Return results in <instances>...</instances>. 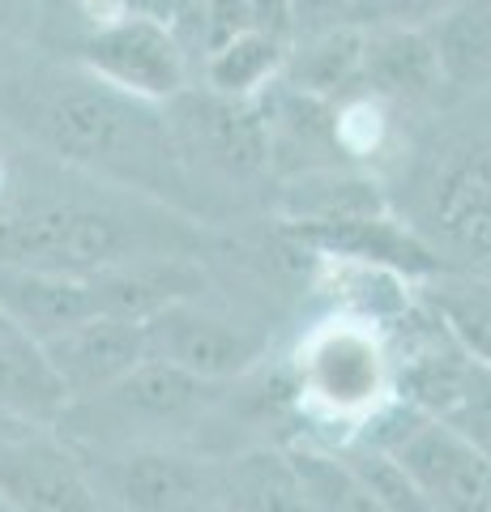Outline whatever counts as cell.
Wrapping results in <instances>:
<instances>
[{
	"label": "cell",
	"instance_id": "cell-7",
	"mask_svg": "<svg viewBox=\"0 0 491 512\" xmlns=\"http://www.w3.org/2000/svg\"><path fill=\"white\" fill-rule=\"evenodd\" d=\"M355 440L398 457L432 512H491V461L402 397H393Z\"/></svg>",
	"mask_w": 491,
	"mask_h": 512
},
{
	"label": "cell",
	"instance_id": "cell-6",
	"mask_svg": "<svg viewBox=\"0 0 491 512\" xmlns=\"http://www.w3.org/2000/svg\"><path fill=\"white\" fill-rule=\"evenodd\" d=\"M103 508L116 512H223V461L180 444L73 448Z\"/></svg>",
	"mask_w": 491,
	"mask_h": 512
},
{
	"label": "cell",
	"instance_id": "cell-28",
	"mask_svg": "<svg viewBox=\"0 0 491 512\" xmlns=\"http://www.w3.org/2000/svg\"><path fill=\"white\" fill-rule=\"evenodd\" d=\"M13 333H22V329L13 325V320H9L5 312H0V342H5V338H13Z\"/></svg>",
	"mask_w": 491,
	"mask_h": 512
},
{
	"label": "cell",
	"instance_id": "cell-26",
	"mask_svg": "<svg viewBox=\"0 0 491 512\" xmlns=\"http://www.w3.org/2000/svg\"><path fill=\"white\" fill-rule=\"evenodd\" d=\"M73 13L90 35V30H99L107 22H120L124 13H133V0H73Z\"/></svg>",
	"mask_w": 491,
	"mask_h": 512
},
{
	"label": "cell",
	"instance_id": "cell-25",
	"mask_svg": "<svg viewBox=\"0 0 491 512\" xmlns=\"http://www.w3.org/2000/svg\"><path fill=\"white\" fill-rule=\"evenodd\" d=\"M43 5L39 0H0V43H30L39 35Z\"/></svg>",
	"mask_w": 491,
	"mask_h": 512
},
{
	"label": "cell",
	"instance_id": "cell-27",
	"mask_svg": "<svg viewBox=\"0 0 491 512\" xmlns=\"http://www.w3.org/2000/svg\"><path fill=\"white\" fill-rule=\"evenodd\" d=\"M193 5H197V0H133V9H137V13H150V18L171 22V26H176Z\"/></svg>",
	"mask_w": 491,
	"mask_h": 512
},
{
	"label": "cell",
	"instance_id": "cell-30",
	"mask_svg": "<svg viewBox=\"0 0 491 512\" xmlns=\"http://www.w3.org/2000/svg\"><path fill=\"white\" fill-rule=\"evenodd\" d=\"M479 274H487V278H491V265H487V269H479Z\"/></svg>",
	"mask_w": 491,
	"mask_h": 512
},
{
	"label": "cell",
	"instance_id": "cell-2",
	"mask_svg": "<svg viewBox=\"0 0 491 512\" xmlns=\"http://www.w3.org/2000/svg\"><path fill=\"white\" fill-rule=\"evenodd\" d=\"M406 154L393 210L445 269L491 265V124L445 128Z\"/></svg>",
	"mask_w": 491,
	"mask_h": 512
},
{
	"label": "cell",
	"instance_id": "cell-8",
	"mask_svg": "<svg viewBox=\"0 0 491 512\" xmlns=\"http://www.w3.org/2000/svg\"><path fill=\"white\" fill-rule=\"evenodd\" d=\"M141 333H146L150 359L171 363L210 384L244 380L269 350V338L257 325H248V320L210 303L205 291L163 303L158 312L141 320Z\"/></svg>",
	"mask_w": 491,
	"mask_h": 512
},
{
	"label": "cell",
	"instance_id": "cell-11",
	"mask_svg": "<svg viewBox=\"0 0 491 512\" xmlns=\"http://www.w3.org/2000/svg\"><path fill=\"white\" fill-rule=\"evenodd\" d=\"M43 355L52 363L56 380L65 384L69 406L112 389L133 367L146 359V333L133 316H90L82 325H69L43 338Z\"/></svg>",
	"mask_w": 491,
	"mask_h": 512
},
{
	"label": "cell",
	"instance_id": "cell-5",
	"mask_svg": "<svg viewBox=\"0 0 491 512\" xmlns=\"http://www.w3.org/2000/svg\"><path fill=\"white\" fill-rule=\"evenodd\" d=\"M163 111H167V128H171V141H176L188 192H197L201 180H223L227 188H240V192L257 188L265 180L274 184L257 99H223V94L205 86H188Z\"/></svg>",
	"mask_w": 491,
	"mask_h": 512
},
{
	"label": "cell",
	"instance_id": "cell-22",
	"mask_svg": "<svg viewBox=\"0 0 491 512\" xmlns=\"http://www.w3.org/2000/svg\"><path fill=\"white\" fill-rule=\"evenodd\" d=\"M436 419L445 423L449 431H457L470 448H479V453L491 461V367L470 359L462 384H457V393L449 397V406L440 410Z\"/></svg>",
	"mask_w": 491,
	"mask_h": 512
},
{
	"label": "cell",
	"instance_id": "cell-9",
	"mask_svg": "<svg viewBox=\"0 0 491 512\" xmlns=\"http://www.w3.org/2000/svg\"><path fill=\"white\" fill-rule=\"evenodd\" d=\"M73 64L94 82L154 107H167L176 94L193 86V60H188L176 26L137 9L124 13L120 22L90 30L77 43Z\"/></svg>",
	"mask_w": 491,
	"mask_h": 512
},
{
	"label": "cell",
	"instance_id": "cell-10",
	"mask_svg": "<svg viewBox=\"0 0 491 512\" xmlns=\"http://www.w3.org/2000/svg\"><path fill=\"white\" fill-rule=\"evenodd\" d=\"M0 500L13 512H103L82 457L56 427H0Z\"/></svg>",
	"mask_w": 491,
	"mask_h": 512
},
{
	"label": "cell",
	"instance_id": "cell-18",
	"mask_svg": "<svg viewBox=\"0 0 491 512\" xmlns=\"http://www.w3.org/2000/svg\"><path fill=\"white\" fill-rule=\"evenodd\" d=\"M419 299L474 363L491 367V278L479 269H440L419 282Z\"/></svg>",
	"mask_w": 491,
	"mask_h": 512
},
{
	"label": "cell",
	"instance_id": "cell-29",
	"mask_svg": "<svg viewBox=\"0 0 491 512\" xmlns=\"http://www.w3.org/2000/svg\"><path fill=\"white\" fill-rule=\"evenodd\" d=\"M0 512H13V508H9V504H5V500H0Z\"/></svg>",
	"mask_w": 491,
	"mask_h": 512
},
{
	"label": "cell",
	"instance_id": "cell-24",
	"mask_svg": "<svg viewBox=\"0 0 491 512\" xmlns=\"http://www.w3.org/2000/svg\"><path fill=\"white\" fill-rule=\"evenodd\" d=\"M287 13H291L295 39H304V35H321V30L346 26L355 13V0H287Z\"/></svg>",
	"mask_w": 491,
	"mask_h": 512
},
{
	"label": "cell",
	"instance_id": "cell-1",
	"mask_svg": "<svg viewBox=\"0 0 491 512\" xmlns=\"http://www.w3.org/2000/svg\"><path fill=\"white\" fill-rule=\"evenodd\" d=\"M13 116V128L65 167L188 214V180L163 107L129 99L73 64L35 77L18 94Z\"/></svg>",
	"mask_w": 491,
	"mask_h": 512
},
{
	"label": "cell",
	"instance_id": "cell-23",
	"mask_svg": "<svg viewBox=\"0 0 491 512\" xmlns=\"http://www.w3.org/2000/svg\"><path fill=\"white\" fill-rule=\"evenodd\" d=\"M449 0H355L351 22L363 30H380V26H427L440 18Z\"/></svg>",
	"mask_w": 491,
	"mask_h": 512
},
{
	"label": "cell",
	"instance_id": "cell-17",
	"mask_svg": "<svg viewBox=\"0 0 491 512\" xmlns=\"http://www.w3.org/2000/svg\"><path fill=\"white\" fill-rule=\"evenodd\" d=\"M359 77H363V26L346 22L334 30H321V35L295 39L278 82L304 90L312 99L338 103L359 90Z\"/></svg>",
	"mask_w": 491,
	"mask_h": 512
},
{
	"label": "cell",
	"instance_id": "cell-3",
	"mask_svg": "<svg viewBox=\"0 0 491 512\" xmlns=\"http://www.w3.org/2000/svg\"><path fill=\"white\" fill-rule=\"evenodd\" d=\"M291 389L312 423L342 427L338 444L355 440L398 397L389 329L346 312H329L312 329H304L295 346Z\"/></svg>",
	"mask_w": 491,
	"mask_h": 512
},
{
	"label": "cell",
	"instance_id": "cell-13",
	"mask_svg": "<svg viewBox=\"0 0 491 512\" xmlns=\"http://www.w3.org/2000/svg\"><path fill=\"white\" fill-rule=\"evenodd\" d=\"M261 120H265V146H269V175L274 184L299 180L312 171L346 167L338 137H334V103L312 99L287 82H274L261 94Z\"/></svg>",
	"mask_w": 491,
	"mask_h": 512
},
{
	"label": "cell",
	"instance_id": "cell-14",
	"mask_svg": "<svg viewBox=\"0 0 491 512\" xmlns=\"http://www.w3.org/2000/svg\"><path fill=\"white\" fill-rule=\"evenodd\" d=\"M423 30L440 60L449 103L491 94V0H449Z\"/></svg>",
	"mask_w": 491,
	"mask_h": 512
},
{
	"label": "cell",
	"instance_id": "cell-4",
	"mask_svg": "<svg viewBox=\"0 0 491 512\" xmlns=\"http://www.w3.org/2000/svg\"><path fill=\"white\" fill-rule=\"evenodd\" d=\"M227 384H210L171 363L141 359L112 389L73 402L56 431L73 448H129V444H180L223 406Z\"/></svg>",
	"mask_w": 491,
	"mask_h": 512
},
{
	"label": "cell",
	"instance_id": "cell-19",
	"mask_svg": "<svg viewBox=\"0 0 491 512\" xmlns=\"http://www.w3.org/2000/svg\"><path fill=\"white\" fill-rule=\"evenodd\" d=\"M287 52V39L269 35V30H244V35H235L231 43L197 60V86L223 94V99H261L282 77Z\"/></svg>",
	"mask_w": 491,
	"mask_h": 512
},
{
	"label": "cell",
	"instance_id": "cell-12",
	"mask_svg": "<svg viewBox=\"0 0 491 512\" xmlns=\"http://www.w3.org/2000/svg\"><path fill=\"white\" fill-rule=\"evenodd\" d=\"M359 90L376 94L398 116H419L449 103L440 60L423 26H380L363 30V77Z\"/></svg>",
	"mask_w": 491,
	"mask_h": 512
},
{
	"label": "cell",
	"instance_id": "cell-15",
	"mask_svg": "<svg viewBox=\"0 0 491 512\" xmlns=\"http://www.w3.org/2000/svg\"><path fill=\"white\" fill-rule=\"evenodd\" d=\"M69 410V393L56 380L43 346L26 333L0 342V423L56 427Z\"/></svg>",
	"mask_w": 491,
	"mask_h": 512
},
{
	"label": "cell",
	"instance_id": "cell-20",
	"mask_svg": "<svg viewBox=\"0 0 491 512\" xmlns=\"http://www.w3.org/2000/svg\"><path fill=\"white\" fill-rule=\"evenodd\" d=\"M334 137H338L342 163L363 167V171H372L385 163V158L406 150L402 146V116L368 90H355L334 103Z\"/></svg>",
	"mask_w": 491,
	"mask_h": 512
},
{
	"label": "cell",
	"instance_id": "cell-21",
	"mask_svg": "<svg viewBox=\"0 0 491 512\" xmlns=\"http://www.w3.org/2000/svg\"><path fill=\"white\" fill-rule=\"evenodd\" d=\"M244 30H261L257 26V0H197V5L176 22V35L184 43L188 60H193V69H197L201 56H210L214 47L231 43L235 35H244Z\"/></svg>",
	"mask_w": 491,
	"mask_h": 512
},
{
	"label": "cell",
	"instance_id": "cell-16",
	"mask_svg": "<svg viewBox=\"0 0 491 512\" xmlns=\"http://www.w3.org/2000/svg\"><path fill=\"white\" fill-rule=\"evenodd\" d=\"M223 508L227 512H312L291 448L257 444L223 461Z\"/></svg>",
	"mask_w": 491,
	"mask_h": 512
}]
</instances>
